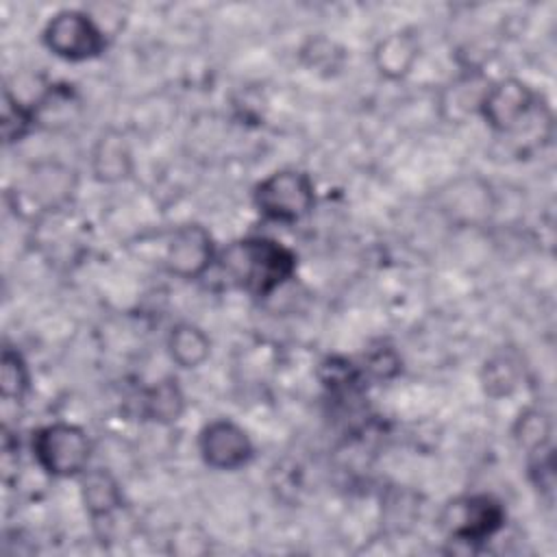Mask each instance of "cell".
<instances>
[{"mask_svg": "<svg viewBox=\"0 0 557 557\" xmlns=\"http://www.w3.org/2000/svg\"><path fill=\"white\" fill-rule=\"evenodd\" d=\"M226 278L257 298H268L296 274V255L272 237H246L218 252Z\"/></svg>", "mask_w": 557, "mask_h": 557, "instance_id": "cell-1", "label": "cell"}, {"mask_svg": "<svg viewBox=\"0 0 557 557\" xmlns=\"http://www.w3.org/2000/svg\"><path fill=\"white\" fill-rule=\"evenodd\" d=\"M476 113L498 135H520L533 122L550 117L537 91L516 76L487 83Z\"/></svg>", "mask_w": 557, "mask_h": 557, "instance_id": "cell-2", "label": "cell"}, {"mask_svg": "<svg viewBox=\"0 0 557 557\" xmlns=\"http://www.w3.org/2000/svg\"><path fill=\"white\" fill-rule=\"evenodd\" d=\"M33 457L37 466L57 479L81 476L89 468L91 440L72 422H52L33 433Z\"/></svg>", "mask_w": 557, "mask_h": 557, "instance_id": "cell-3", "label": "cell"}, {"mask_svg": "<svg viewBox=\"0 0 557 557\" xmlns=\"http://www.w3.org/2000/svg\"><path fill=\"white\" fill-rule=\"evenodd\" d=\"M257 211L281 224H294L311 213L315 205V185L307 172L276 170L261 178L252 191Z\"/></svg>", "mask_w": 557, "mask_h": 557, "instance_id": "cell-4", "label": "cell"}, {"mask_svg": "<svg viewBox=\"0 0 557 557\" xmlns=\"http://www.w3.org/2000/svg\"><path fill=\"white\" fill-rule=\"evenodd\" d=\"M44 46L65 61H89L104 52L107 37L102 26L85 11H57L41 30Z\"/></svg>", "mask_w": 557, "mask_h": 557, "instance_id": "cell-5", "label": "cell"}, {"mask_svg": "<svg viewBox=\"0 0 557 557\" xmlns=\"http://www.w3.org/2000/svg\"><path fill=\"white\" fill-rule=\"evenodd\" d=\"M505 524V507L490 494H468L450 500L440 516V527L461 544H481Z\"/></svg>", "mask_w": 557, "mask_h": 557, "instance_id": "cell-6", "label": "cell"}, {"mask_svg": "<svg viewBox=\"0 0 557 557\" xmlns=\"http://www.w3.org/2000/svg\"><path fill=\"white\" fill-rule=\"evenodd\" d=\"M215 259L218 250L211 233L198 222H187L172 233L163 263L170 274L183 281H194L205 276Z\"/></svg>", "mask_w": 557, "mask_h": 557, "instance_id": "cell-7", "label": "cell"}, {"mask_svg": "<svg viewBox=\"0 0 557 557\" xmlns=\"http://www.w3.org/2000/svg\"><path fill=\"white\" fill-rule=\"evenodd\" d=\"M198 453L213 470H239L252 459L255 446L244 426L228 418H218L200 429Z\"/></svg>", "mask_w": 557, "mask_h": 557, "instance_id": "cell-8", "label": "cell"}, {"mask_svg": "<svg viewBox=\"0 0 557 557\" xmlns=\"http://www.w3.org/2000/svg\"><path fill=\"white\" fill-rule=\"evenodd\" d=\"M20 198L24 205L37 207L35 213H48L61 209L70 202L74 191V172L59 163L37 165L24 181L20 189Z\"/></svg>", "mask_w": 557, "mask_h": 557, "instance_id": "cell-9", "label": "cell"}, {"mask_svg": "<svg viewBox=\"0 0 557 557\" xmlns=\"http://www.w3.org/2000/svg\"><path fill=\"white\" fill-rule=\"evenodd\" d=\"M420 35L413 28L392 30L372 50L374 70L385 81H403L420 59Z\"/></svg>", "mask_w": 557, "mask_h": 557, "instance_id": "cell-10", "label": "cell"}, {"mask_svg": "<svg viewBox=\"0 0 557 557\" xmlns=\"http://www.w3.org/2000/svg\"><path fill=\"white\" fill-rule=\"evenodd\" d=\"M89 165H91L94 178L100 183L113 185V183L126 181L135 168L133 150L126 135L117 128L102 131L91 146Z\"/></svg>", "mask_w": 557, "mask_h": 557, "instance_id": "cell-11", "label": "cell"}, {"mask_svg": "<svg viewBox=\"0 0 557 557\" xmlns=\"http://www.w3.org/2000/svg\"><path fill=\"white\" fill-rule=\"evenodd\" d=\"M81 498L94 520H107L124 505L120 481L104 468H87L81 474Z\"/></svg>", "mask_w": 557, "mask_h": 557, "instance_id": "cell-12", "label": "cell"}, {"mask_svg": "<svg viewBox=\"0 0 557 557\" xmlns=\"http://www.w3.org/2000/svg\"><path fill=\"white\" fill-rule=\"evenodd\" d=\"M185 394L176 379L165 376L146 387L139 396V411L146 420L157 424H174L185 413Z\"/></svg>", "mask_w": 557, "mask_h": 557, "instance_id": "cell-13", "label": "cell"}, {"mask_svg": "<svg viewBox=\"0 0 557 557\" xmlns=\"http://www.w3.org/2000/svg\"><path fill=\"white\" fill-rule=\"evenodd\" d=\"M168 352L178 368L194 370L209 359L211 342L200 326L191 322H178L168 333Z\"/></svg>", "mask_w": 557, "mask_h": 557, "instance_id": "cell-14", "label": "cell"}, {"mask_svg": "<svg viewBox=\"0 0 557 557\" xmlns=\"http://www.w3.org/2000/svg\"><path fill=\"white\" fill-rule=\"evenodd\" d=\"M37 113L33 102H24L17 94H11L9 87L2 91V137L7 144L22 141L35 126Z\"/></svg>", "mask_w": 557, "mask_h": 557, "instance_id": "cell-15", "label": "cell"}, {"mask_svg": "<svg viewBox=\"0 0 557 557\" xmlns=\"http://www.w3.org/2000/svg\"><path fill=\"white\" fill-rule=\"evenodd\" d=\"M487 83L479 81V74H468L457 78L450 89L442 98V111L448 120H463L468 113L479 109L481 96L485 91Z\"/></svg>", "mask_w": 557, "mask_h": 557, "instance_id": "cell-16", "label": "cell"}, {"mask_svg": "<svg viewBox=\"0 0 557 557\" xmlns=\"http://www.w3.org/2000/svg\"><path fill=\"white\" fill-rule=\"evenodd\" d=\"M30 389V370L24 357L13 350L4 348L0 359V394L4 403H22Z\"/></svg>", "mask_w": 557, "mask_h": 557, "instance_id": "cell-17", "label": "cell"}, {"mask_svg": "<svg viewBox=\"0 0 557 557\" xmlns=\"http://www.w3.org/2000/svg\"><path fill=\"white\" fill-rule=\"evenodd\" d=\"M300 61L315 74L333 76L342 70V65L346 61V52L337 41L318 35V37H311L300 48Z\"/></svg>", "mask_w": 557, "mask_h": 557, "instance_id": "cell-18", "label": "cell"}, {"mask_svg": "<svg viewBox=\"0 0 557 557\" xmlns=\"http://www.w3.org/2000/svg\"><path fill=\"white\" fill-rule=\"evenodd\" d=\"M481 383L487 396L500 398L509 396L518 383H520V366L513 357L509 355H494L492 359L485 361L483 372H481Z\"/></svg>", "mask_w": 557, "mask_h": 557, "instance_id": "cell-19", "label": "cell"}, {"mask_svg": "<svg viewBox=\"0 0 557 557\" xmlns=\"http://www.w3.org/2000/svg\"><path fill=\"white\" fill-rule=\"evenodd\" d=\"M513 440L529 453L550 446V420L542 409H524L513 424Z\"/></svg>", "mask_w": 557, "mask_h": 557, "instance_id": "cell-20", "label": "cell"}]
</instances>
